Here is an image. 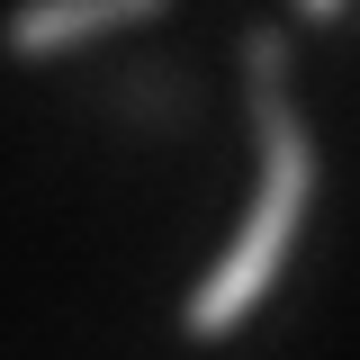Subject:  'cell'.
I'll list each match as a JSON object with an SVG mask.
<instances>
[{
	"instance_id": "cell-1",
	"label": "cell",
	"mask_w": 360,
	"mask_h": 360,
	"mask_svg": "<svg viewBox=\"0 0 360 360\" xmlns=\"http://www.w3.org/2000/svg\"><path fill=\"white\" fill-rule=\"evenodd\" d=\"M243 99H252V127H262V198H252V225L234 234V252H225V262L189 288V307H180V324H189L198 342L234 333V324L270 297V279L297 252L307 207H315V135H307V117H297V99H288V27H279V18H252V27H243Z\"/></svg>"
},
{
	"instance_id": "cell-3",
	"label": "cell",
	"mask_w": 360,
	"mask_h": 360,
	"mask_svg": "<svg viewBox=\"0 0 360 360\" xmlns=\"http://www.w3.org/2000/svg\"><path fill=\"white\" fill-rule=\"evenodd\" d=\"M297 18H307V27H324V18H342V0H297Z\"/></svg>"
},
{
	"instance_id": "cell-2",
	"label": "cell",
	"mask_w": 360,
	"mask_h": 360,
	"mask_svg": "<svg viewBox=\"0 0 360 360\" xmlns=\"http://www.w3.org/2000/svg\"><path fill=\"white\" fill-rule=\"evenodd\" d=\"M135 18H172V0H27L9 18V45L18 54H45V45L99 37V27H135Z\"/></svg>"
}]
</instances>
